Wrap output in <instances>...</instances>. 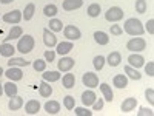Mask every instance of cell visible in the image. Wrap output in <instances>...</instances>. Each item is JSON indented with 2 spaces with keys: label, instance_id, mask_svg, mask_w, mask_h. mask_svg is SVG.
<instances>
[{
  "label": "cell",
  "instance_id": "cell-1",
  "mask_svg": "<svg viewBox=\"0 0 154 116\" xmlns=\"http://www.w3.org/2000/svg\"><path fill=\"white\" fill-rule=\"evenodd\" d=\"M123 31L126 34H130V36H142L145 33V28H143L142 22H140L139 19L131 17L123 23Z\"/></svg>",
  "mask_w": 154,
  "mask_h": 116
},
{
  "label": "cell",
  "instance_id": "cell-2",
  "mask_svg": "<svg viewBox=\"0 0 154 116\" xmlns=\"http://www.w3.org/2000/svg\"><path fill=\"white\" fill-rule=\"evenodd\" d=\"M34 45H35L34 37H32L31 34H25V36H22V37L19 39L16 50L20 51L22 54H28V53H31V51L34 50Z\"/></svg>",
  "mask_w": 154,
  "mask_h": 116
},
{
  "label": "cell",
  "instance_id": "cell-3",
  "mask_svg": "<svg viewBox=\"0 0 154 116\" xmlns=\"http://www.w3.org/2000/svg\"><path fill=\"white\" fill-rule=\"evenodd\" d=\"M146 48V40L142 37H133L130 40L126 42V50H130L131 53H140V51H143Z\"/></svg>",
  "mask_w": 154,
  "mask_h": 116
},
{
  "label": "cell",
  "instance_id": "cell-4",
  "mask_svg": "<svg viewBox=\"0 0 154 116\" xmlns=\"http://www.w3.org/2000/svg\"><path fill=\"white\" fill-rule=\"evenodd\" d=\"M123 16H125V12H123V9L119 8V6H111V8H108V11L105 12V19H106L108 22H111V23H117L119 20L123 19Z\"/></svg>",
  "mask_w": 154,
  "mask_h": 116
},
{
  "label": "cell",
  "instance_id": "cell-5",
  "mask_svg": "<svg viewBox=\"0 0 154 116\" xmlns=\"http://www.w3.org/2000/svg\"><path fill=\"white\" fill-rule=\"evenodd\" d=\"M63 36H65L68 40H79L82 37V31L75 27V25H66L65 28H63Z\"/></svg>",
  "mask_w": 154,
  "mask_h": 116
},
{
  "label": "cell",
  "instance_id": "cell-6",
  "mask_svg": "<svg viewBox=\"0 0 154 116\" xmlns=\"http://www.w3.org/2000/svg\"><path fill=\"white\" fill-rule=\"evenodd\" d=\"M22 11L20 9H12L9 12H6V14L2 16V20L6 22V23H12V25H17L22 22Z\"/></svg>",
  "mask_w": 154,
  "mask_h": 116
},
{
  "label": "cell",
  "instance_id": "cell-7",
  "mask_svg": "<svg viewBox=\"0 0 154 116\" xmlns=\"http://www.w3.org/2000/svg\"><path fill=\"white\" fill-rule=\"evenodd\" d=\"M82 82L88 88H96V87H99V76L93 71H86L82 76Z\"/></svg>",
  "mask_w": 154,
  "mask_h": 116
},
{
  "label": "cell",
  "instance_id": "cell-8",
  "mask_svg": "<svg viewBox=\"0 0 154 116\" xmlns=\"http://www.w3.org/2000/svg\"><path fill=\"white\" fill-rule=\"evenodd\" d=\"M74 65H75V60H74L72 57L65 56V57H62V59L57 62V70H59L60 73H66V71H69Z\"/></svg>",
  "mask_w": 154,
  "mask_h": 116
},
{
  "label": "cell",
  "instance_id": "cell-9",
  "mask_svg": "<svg viewBox=\"0 0 154 116\" xmlns=\"http://www.w3.org/2000/svg\"><path fill=\"white\" fill-rule=\"evenodd\" d=\"M128 65L133 67V68H140L145 65V57L139 53H131L128 56Z\"/></svg>",
  "mask_w": 154,
  "mask_h": 116
},
{
  "label": "cell",
  "instance_id": "cell-10",
  "mask_svg": "<svg viewBox=\"0 0 154 116\" xmlns=\"http://www.w3.org/2000/svg\"><path fill=\"white\" fill-rule=\"evenodd\" d=\"M43 44H45L46 48H54L57 45V37L49 28L43 30Z\"/></svg>",
  "mask_w": 154,
  "mask_h": 116
},
{
  "label": "cell",
  "instance_id": "cell-11",
  "mask_svg": "<svg viewBox=\"0 0 154 116\" xmlns=\"http://www.w3.org/2000/svg\"><path fill=\"white\" fill-rule=\"evenodd\" d=\"M5 76L8 77L9 81H20L22 77H23V71L20 67H9L6 71H5Z\"/></svg>",
  "mask_w": 154,
  "mask_h": 116
},
{
  "label": "cell",
  "instance_id": "cell-12",
  "mask_svg": "<svg viewBox=\"0 0 154 116\" xmlns=\"http://www.w3.org/2000/svg\"><path fill=\"white\" fill-rule=\"evenodd\" d=\"M16 47L9 44V42H3V44H0V56H3V57H12L16 53Z\"/></svg>",
  "mask_w": 154,
  "mask_h": 116
},
{
  "label": "cell",
  "instance_id": "cell-13",
  "mask_svg": "<svg viewBox=\"0 0 154 116\" xmlns=\"http://www.w3.org/2000/svg\"><path fill=\"white\" fill-rule=\"evenodd\" d=\"M96 99H97V96H96V93L93 92V88H89V90H85V92L82 93V104H83L85 107H89V105H93Z\"/></svg>",
  "mask_w": 154,
  "mask_h": 116
},
{
  "label": "cell",
  "instance_id": "cell-14",
  "mask_svg": "<svg viewBox=\"0 0 154 116\" xmlns=\"http://www.w3.org/2000/svg\"><path fill=\"white\" fill-rule=\"evenodd\" d=\"M23 36V28L19 27V25H14L11 28V31L8 33V37L3 39V42H11V40H16V39H20Z\"/></svg>",
  "mask_w": 154,
  "mask_h": 116
},
{
  "label": "cell",
  "instance_id": "cell-15",
  "mask_svg": "<svg viewBox=\"0 0 154 116\" xmlns=\"http://www.w3.org/2000/svg\"><path fill=\"white\" fill-rule=\"evenodd\" d=\"M42 105H40V102L35 101V99H29L26 104H25V111H26L28 114H37L38 111H40Z\"/></svg>",
  "mask_w": 154,
  "mask_h": 116
},
{
  "label": "cell",
  "instance_id": "cell-16",
  "mask_svg": "<svg viewBox=\"0 0 154 116\" xmlns=\"http://www.w3.org/2000/svg\"><path fill=\"white\" fill-rule=\"evenodd\" d=\"M136 107H137V99H136V98H126V99H123V102H122L120 110H122L123 113H130V111H133Z\"/></svg>",
  "mask_w": 154,
  "mask_h": 116
},
{
  "label": "cell",
  "instance_id": "cell-17",
  "mask_svg": "<svg viewBox=\"0 0 154 116\" xmlns=\"http://www.w3.org/2000/svg\"><path fill=\"white\" fill-rule=\"evenodd\" d=\"M105 59H106V63L109 67H119L122 62V54L119 51H111L108 54V57H105Z\"/></svg>",
  "mask_w": 154,
  "mask_h": 116
},
{
  "label": "cell",
  "instance_id": "cell-18",
  "mask_svg": "<svg viewBox=\"0 0 154 116\" xmlns=\"http://www.w3.org/2000/svg\"><path fill=\"white\" fill-rule=\"evenodd\" d=\"M83 6V0H63L62 8L65 11H74Z\"/></svg>",
  "mask_w": 154,
  "mask_h": 116
},
{
  "label": "cell",
  "instance_id": "cell-19",
  "mask_svg": "<svg viewBox=\"0 0 154 116\" xmlns=\"http://www.w3.org/2000/svg\"><path fill=\"white\" fill-rule=\"evenodd\" d=\"M99 88H100L102 95H103V99H105V101H108V102H112V101H114V93H112L111 87H109L106 82H102V84L99 85Z\"/></svg>",
  "mask_w": 154,
  "mask_h": 116
},
{
  "label": "cell",
  "instance_id": "cell-20",
  "mask_svg": "<svg viewBox=\"0 0 154 116\" xmlns=\"http://www.w3.org/2000/svg\"><path fill=\"white\" fill-rule=\"evenodd\" d=\"M23 107V98H20V96H12V98H9V102H8V108L11 110V111H16V110H20Z\"/></svg>",
  "mask_w": 154,
  "mask_h": 116
},
{
  "label": "cell",
  "instance_id": "cell-21",
  "mask_svg": "<svg viewBox=\"0 0 154 116\" xmlns=\"http://www.w3.org/2000/svg\"><path fill=\"white\" fill-rule=\"evenodd\" d=\"M112 85L116 87V88H126L128 87V77H126V74H116L114 77H112Z\"/></svg>",
  "mask_w": 154,
  "mask_h": 116
},
{
  "label": "cell",
  "instance_id": "cell-22",
  "mask_svg": "<svg viewBox=\"0 0 154 116\" xmlns=\"http://www.w3.org/2000/svg\"><path fill=\"white\" fill-rule=\"evenodd\" d=\"M45 111L48 114H57L60 111V102L59 101H48L46 104H45Z\"/></svg>",
  "mask_w": 154,
  "mask_h": 116
},
{
  "label": "cell",
  "instance_id": "cell-23",
  "mask_svg": "<svg viewBox=\"0 0 154 116\" xmlns=\"http://www.w3.org/2000/svg\"><path fill=\"white\" fill-rule=\"evenodd\" d=\"M56 48H57V53H59L60 56H66L69 51L74 48V45H72L71 40H68V42H60V44H57Z\"/></svg>",
  "mask_w": 154,
  "mask_h": 116
},
{
  "label": "cell",
  "instance_id": "cell-24",
  "mask_svg": "<svg viewBox=\"0 0 154 116\" xmlns=\"http://www.w3.org/2000/svg\"><path fill=\"white\" fill-rule=\"evenodd\" d=\"M62 84H63V87L68 88V90L69 88H74V85H75V76L72 73L66 71V74L62 76Z\"/></svg>",
  "mask_w": 154,
  "mask_h": 116
},
{
  "label": "cell",
  "instance_id": "cell-25",
  "mask_svg": "<svg viewBox=\"0 0 154 116\" xmlns=\"http://www.w3.org/2000/svg\"><path fill=\"white\" fill-rule=\"evenodd\" d=\"M38 95L42 98H49L53 95V87L49 85V82H46V81L40 82V85H38Z\"/></svg>",
  "mask_w": 154,
  "mask_h": 116
},
{
  "label": "cell",
  "instance_id": "cell-26",
  "mask_svg": "<svg viewBox=\"0 0 154 116\" xmlns=\"http://www.w3.org/2000/svg\"><path fill=\"white\" fill-rule=\"evenodd\" d=\"M42 77H43V81H46V82H57L60 77H62V74H60V71L57 70V71H43V74H42Z\"/></svg>",
  "mask_w": 154,
  "mask_h": 116
},
{
  "label": "cell",
  "instance_id": "cell-27",
  "mask_svg": "<svg viewBox=\"0 0 154 116\" xmlns=\"http://www.w3.org/2000/svg\"><path fill=\"white\" fill-rule=\"evenodd\" d=\"M29 60H25L23 57H9V60H8V67H28L29 65Z\"/></svg>",
  "mask_w": 154,
  "mask_h": 116
},
{
  "label": "cell",
  "instance_id": "cell-28",
  "mask_svg": "<svg viewBox=\"0 0 154 116\" xmlns=\"http://www.w3.org/2000/svg\"><path fill=\"white\" fill-rule=\"evenodd\" d=\"M94 40H96V44L103 47V45H108L109 44V37H108V34L105 31H96L94 33Z\"/></svg>",
  "mask_w": 154,
  "mask_h": 116
},
{
  "label": "cell",
  "instance_id": "cell-29",
  "mask_svg": "<svg viewBox=\"0 0 154 116\" xmlns=\"http://www.w3.org/2000/svg\"><path fill=\"white\" fill-rule=\"evenodd\" d=\"M123 71H125L126 77H130V79H133V81H140V79H142V74L137 71V68H133L130 65H126L123 68Z\"/></svg>",
  "mask_w": 154,
  "mask_h": 116
},
{
  "label": "cell",
  "instance_id": "cell-30",
  "mask_svg": "<svg viewBox=\"0 0 154 116\" xmlns=\"http://www.w3.org/2000/svg\"><path fill=\"white\" fill-rule=\"evenodd\" d=\"M34 12H35V5L34 3H28L25 6V11H22V17L25 22H28L34 17Z\"/></svg>",
  "mask_w": 154,
  "mask_h": 116
},
{
  "label": "cell",
  "instance_id": "cell-31",
  "mask_svg": "<svg viewBox=\"0 0 154 116\" xmlns=\"http://www.w3.org/2000/svg\"><path fill=\"white\" fill-rule=\"evenodd\" d=\"M3 92L8 98H12V96H16L17 95V85L14 84V81H9L3 85Z\"/></svg>",
  "mask_w": 154,
  "mask_h": 116
},
{
  "label": "cell",
  "instance_id": "cell-32",
  "mask_svg": "<svg viewBox=\"0 0 154 116\" xmlns=\"http://www.w3.org/2000/svg\"><path fill=\"white\" fill-rule=\"evenodd\" d=\"M100 12H102V6H100L99 3H91V5L88 6V9H86V14L91 17V19L99 17V16H100Z\"/></svg>",
  "mask_w": 154,
  "mask_h": 116
},
{
  "label": "cell",
  "instance_id": "cell-33",
  "mask_svg": "<svg viewBox=\"0 0 154 116\" xmlns=\"http://www.w3.org/2000/svg\"><path fill=\"white\" fill-rule=\"evenodd\" d=\"M49 30L53 31V33H59V31H62V30H63V23H62V20H59V19H56V17L49 19Z\"/></svg>",
  "mask_w": 154,
  "mask_h": 116
},
{
  "label": "cell",
  "instance_id": "cell-34",
  "mask_svg": "<svg viewBox=\"0 0 154 116\" xmlns=\"http://www.w3.org/2000/svg\"><path fill=\"white\" fill-rule=\"evenodd\" d=\"M57 6L54 5V3H49V5H46L45 8H43V14L46 16V17H49V19H53V17H56V14H57Z\"/></svg>",
  "mask_w": 154,
  "mask_h": 116
},
{
  "label": "cell",
  "instance_id": "cell-35",
  "mask_svg": "<svg viewBox=\"0 0 154 116\" xmlns=\"http://www.w3.org/2000/svg\"><path fill=\"white\" fill-rule=\"evenodd\" d=\"M46 63L48 62L45 59H35V60H32V68L38 73H43L46 70Z\"/></svg>",
  "mask_w": 154,
  "mask_h": 116
},
{
  "label": "cell",
  "instance_id": "cell-36",
  "mask_svg": "<svg viewBox=\"0 0 154 116\" xmlns=\"http://www.w3.org/2000/svg\"><path fill=\"white\" fill-rule=\"evenodd\" d=\"M105 62H106V59H105V56H102V54H99V56H96V57L93 59V65H94V68H96V71H100L102 68H103V65H105Z\"/></svg>",
  "mask_w": 154,
  "mask_h": 116
},
{
  "label": "cell",
  "instance_id": "cell-37",
  "mask_svg": "<svg viewBox=\"0 0 154 116\" xmlns=\"http://www.w3.org/2000/svg\"><path fill=\"white\" fill-rule=\"evenodd\" d=\"M134 8H136V12H139V14H145V12H146V8H148L146 0H136Z\"/></svg>",
  "mask_w": 154,
  "mask_h": 116
},
{
  "label": "cell",
  "instance_id": "cell-38",
  "mask_svg": "<svg viewBox=\"0 0 154 116\" xmlns=\"http://www.w3.org/2000/svg\"><path fill=\"white\" fill-rule=\"evenodd\" d=\"M63 107H65L66 110H72V108L75 107V99H74V96L66 95L65 98H63Z\"/></svg>",
  "mask_w": 154,
  "mask_h": 116
},
{
  "label": "cell",
  "instance_id": "cell-39",
  "mask_svg": "<svg viewBox=\"0 0 154 116\" xmlns=\"http://www.w3.org/2000/svg\"><path fill=\"white\" fill-rule=\"evenodd\" d=\"M72 110H74V113L77 116H91L93 114V111H89L88 107H85V105L83 107H74Z\"/></svg>",
  "mask_w": 154,
  "mask_h": 116
},
{
  "label": "cell",
  "instance_id": "cell-40",
  "mask_svg": "<svg viewBox=\"0 0 154 116\" xmlns=\"http://www.w3.org/2000/svg\"><path fill=\"white\" fill-rule=\"evenodd\" d=\"M109 33L112 36H120V34H123V28L117 23H112V25H109Z\"/></svg>",
  "mask_w": 154,
  "mask_h": 116
},
{
  "label": "cell",
  "instance_id": "cell-41",
  "mask_svg": "<svg viewBox=\"0 0 154 116\" xmlns=\"http://www.w3.org/2000/svg\"><path fill=\"white\" fill-rule=\"evenodd\" d=\"M43 59H45L46 62H49V63H51V62H54V59H56V51H54V50H51V48L46 50V51H45V54H43Z\"/></svg>",
  "mask_w": 154,
  "mask_h": 116
},
{
  "label": "cell",
  "instance_id": "cell-42",
  "mask_svg": "<svg viewBox=\"0 0 154 116\" xmlns=\"http://www.w3.org/2000/svg\"><path fill=\"white\" fill-rule=\"evenodd\" d=\"M145 98H146V101L149 102V105H152L154 104V88H146L145 90Z\"/></svg>",
  "mask_w": 154,
  "mask_h": 116
},
{
  "label": "cell",
  "instance_id": "cell-43",
  "mask_svg": "<svg viewBox=\"0 0 154 116\" xmlns=\"http://www.w3.org/2000/svg\"><path fill=\"white\" fill-rule=\"evenodd\" d=\"M137 114L139 116H152L154 111H152V108H148V107H140V110L137 111Z\"/></svg>",
  "mask_w": 154,
  "mask_h": 116
},
{
  "label": "cell",
  "instance_id": "cell-44",
  "mask_svg": "<svg viewBox=\"0 0 154 116\" xmlns=\"http://www.w3.org/2000/svg\"><path fill=\"white\" fill-rule=\"evenodd\" d=\"M145 73L149 76V77H152L154 76V62L151 60V62H148L146 65H145Z\"/></svg>",
  "mask_w": 154,
  "mask_h": 116
},
{
  "label": "cell",
  "instance_id": "cell-45",
  "mask_svg": "<svg viewBox=\"0 0 154 116\" xmlns=\"http://www.w3.org/2000/svg\"><path fill=\"white\" fill-rule=\"evenodd\" d=\"M103 104H105V99H96L94 101V104H93V110L94 111H99V110H102V108H103Z\"/></svg>",
  "mask_w": 154,
  "mask_h": 116
},
{
  "label": "cell",
  "instance_id": "cell-46",
  "mask_svg": "<svg viewBox=\"0 0 154 116\" xmlns=\"http://www.w3.org/2000/svg\"><path fill=\"white\" fill-rule=\"evenodd\" d=\"M146 31H148V34H154V19H149L148 22H146Z\"/></svg>",
  "mask_w": 154,
  "mask_h": 116
},
{
  "label": "cell",
  "instance_id": "cell-47",
  "mask_svg": "<svg viewBox=\"0 0 154 116\" xmlns=\"http://www.w3.org/2000/svg\"><path fill=\"white\" fill-rule=\"evenodd\" d=\"M11 2H14V0H0V3H2V5H8Z\"/></svg>",
  "mask_w": 154,
  "mask_h": 116
},
{
  "label": "cell",
  "instance_id": "cell-48",
  "mask_svg": "<svg viewBox=\"0 0 154 116\" xmlns=\"http://www.w3.org/2000/svg\"><path fill=\"white\" fill-rule=\"evenodd\" d=\"M3 93H5V92H3V84H2V82H0V96H2Z\"/></svg>",
  "mask_w": 154,
  "mask_h": 116
},
{
  "label": "cell",
  "instance_id": "cell-49",
  "mask_svg": "<svg viewBox=\"0 0 154 116\" xmlns=\"http://www.w3.org/2000/svg\"><path fill=\"white\" fill-rule=\"evenodd\" d=\"M3 74H5V71H3V68H2V67H0V77H2Z\"/></svg>",
  "mask_w": 154,
  "mask_h": 116
},
{
  "label": "cell",
  "instance_id": "cell-50",
  "mask_svg": "<svg viewBox=\"0 0 154 116\" xmlns=\"http://www.w3.org/2000/svg\"><path fill=\"white\" fill-rule=\"evenodd\" d=\"M0 19H2V17H0Z\"/></svg>",
  "mask_w": 154,
  "mask_h": 116
}]
</instances>
